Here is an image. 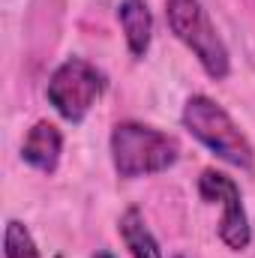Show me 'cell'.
<instances>
[{"mask_svg":"<svg viewBox=\"0 0 255 258\" xmlns=\"http://www.w3.org/2000/svg\"><path fill=\"white\" fill-rule=\"evenodd\" d=\"M108 153L120 180H141L174 168L180 159V141L159 126L141 120H120L111 126Z\"/></svg>","mask_w":255,"mask_h":258,"instance_id":"6da1fadb","label":"cell"},{"mask_svg":"<svg viewBox=\"0 0 255 258\" xmlns=\"http://www.w3.org/2000/svg\"><path fill=\"white\" fill-rule=\"evenodd\" d=\"M180 123L201 147H207L225 165L237 171H255V144L240 129V123L228 114V108L219 105L213 96L192 93L183 102Z\"/></svg>","mask_w":255,"mask_h":258,"instance_id":"7a4b0ae2","label":"cell"},{"mask_svg":"<svg viewBox=\"0 0 255 258\" xmlns=\"http://www.w3.org/2000/svg\"><path fill=\"white\" fill-rule=\"evenodd\" d=\"M165 21L207 78L225 81L231 75V51L201 0H165Z\"/></svg>","mask_w":255,"mask_h":258,"instance_id":"3957f363","label":"cell"},{"mask_svg":"<svg viewBox=\"0 0 255 258\" xmlns=\"http://www.w3.org/2000/svg\"><path fill=\"white\" fill-rule=\"evenodd\" d=\"M105 87H108V78L99 66L90 63L87 57L72 54L51 69V75L45 81V99L57 111L60 120L78 126L96 108Z\"/></svg>","mask_w":255,"mask_h":258,"instance_id":"277c9868","label":"cell"},{"mask_svg":"<svg viewBox=\"0 0 255 258\" xmlns=\"http://www.w3.org/2000/svg\"><path fill=\"white\" fill-rule=\"evenodd\" d=\"M198 195L204 204L219 207L216 237L222 240V246L231 252H246L252 243V225H249V213L243 207L237 180L219 168H204L198 174Z\"/></svg>","mask_w":255,"mask_h":258,"instance_id":"5b68a950","label":"cell"},{"mask_svg":"<svg viewBox=\"0 0 255 258\" xmlns=\"http://www.w3.org/2000/svg\"><path fill=\"white\" fill-rule=\"evenodd\" d=\"M63 159V132L51 120H36L21 138V162L39 174H54Z\"/></svg>","mask_w":255,"mask_h":258,"instance_id":"8992f818","label":"cell"},{"mask_svg":"<svg viewBox=\"0 0 255 258\" xmlns=\"http://www.w3.org/2000/svg\"><path fill=\"white\" fill-rule=\"evenodd\" d=\"M117 24L126 42L132 60H144L153 45V12L147 0H120L117 3Z\"/></svg>","mask_w":255,"mask_h":258,"instance_id":"52a82bcc","label":"cell"},{"mask_svg":"<svg viewBox=\"0 0 255 258\" xmlns=\"http://www.w3.org/2000/svg\"><path fill=\"white\" fill-rule=\"evenodd\" d=\"M117 234H120V240H123V246L132 258H165L156 234L150 231V225H147V219L138 207H126L120 213Z\"/></svg>","mask_w":255,"mask_h":258,"instance_id":"ba28073f","label":"cell"},{"mask_svg":"<svg viewBox=\"0 0 255 258\" xmlns=\"http://www.w3.org/2000/svg\"><path fill=\"white\" fill-rule=\"evenodd\" d=\"M3 258H42L33 231L21 219H6L3 225Z\"/></svg>","mask_w":255,"mask_h":258,"instance_id":"9c48e42d","label":"cell"},{"mask_svg":"<svg viewBox=\"0 0 255 258\" xmlns=\"http://www.w3.org/2000/svg\"><path fill=\"white\" fill-rule=\"evenodd\" d=\"M93 258H117V255H114L111 249H96V255H93Z\"/></svg>","mask_w":255,"mask_h":258,"instance_id":"30bf717a","label":"cell"},{"mask_svg":"<svg viewBox=\"0 0 255 258\" xmlns=\"http://www.w3.org/2000/svg\"><path fill=\"white\" fill-rule=\"evenodd\" d=\"M174 258H183V255H174Z\"/></svg>","mask_w":255,"mask_h":258,"instance_id":"8fae6325","label":"cell"}]
</instances>
